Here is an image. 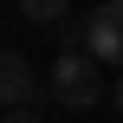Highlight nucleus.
<instances>
[{
	"mask_svg": "<svg viewBox=\"0 0 123 123\" xmlns=\"http://www.w3.org/2000/svg\"><path fill=\"white\" fill-rule=\"evenodd\" d=\"M45 97H58L65 110H91L104 97V65L91 52H58V65L45 71Z\"/></svg>",
	"mask_w": 123,
	"mask_h": 123,
	"instance_id": "1",
	"label": "nucleus"
},
{
	"mask_svg": "<svg viewBox=\"0 0 123 123\" xmlns=\"http://www.w3.org/2000/svg\"><path fill=\"white\" fill-rule=\"evenodd\" d=\"M84 52L104 71H123V0H104L97 13H84Z\"/></svg>",
	"mask_w": 123,
	"mask_h": 123,
	"instance_id": "2",
	"label": "nucleus"
},
{
	"mask_svg": "<svg viewBox=\"0 0 123 123\" xmlns=\"http://www.w3.org/2000/svg\"><path fill=\"white\" fill-rule=\"evenodd\" d=\"M45 78L26 65V52H0V110H32Z\"/></svg>",
	"mask_w": 123,
	"mask_h": 123,
	"instance_id": "3",
	"label": "nucleus"
},
{
	"mask_svg": "<svg viewBox=\"0 0 123 123\" xmlns=\"http://www.w3.org/2000/svg\"><path fill=\"white\" fill-rule=\"evenodd\" d=\"M65 6H71V0H19V19H32V26H52V32H58V26H65Z\"/></svg>",
	"mask_w": 123,
	"mask_h": 123,
	"instance_id": "4",
	"label": "nucleus"
},
{
	"mask_svg": "<svg viewBox=\"0 0 123 123\" xmlns=\"http://www.w3.org/2000/svg\"><path fill=\"white\" fill-rule=\"evenodd\" d=\"M0 123H39V110H0Z\"/></svg>",
	"mask_w": 123,
	"mask_h": 123,
	"instance_id": "5",
	"label": "nucleus"
},
{
	"mask_svg": "<svg viewBox=\"0 0 123 123\" xmlns=\"http://www.w3.org/2000/svg\"><path fill=\"white\" fill-rule=\"evenodd\" d=\"M110 104H117V117H123V71H117V84H110Z\"/></svg>",
	"mask_w": 123,
	"mask_h": 123,
	"instance_id": "6",
	"label": "nucleus"
}]
</instances>
